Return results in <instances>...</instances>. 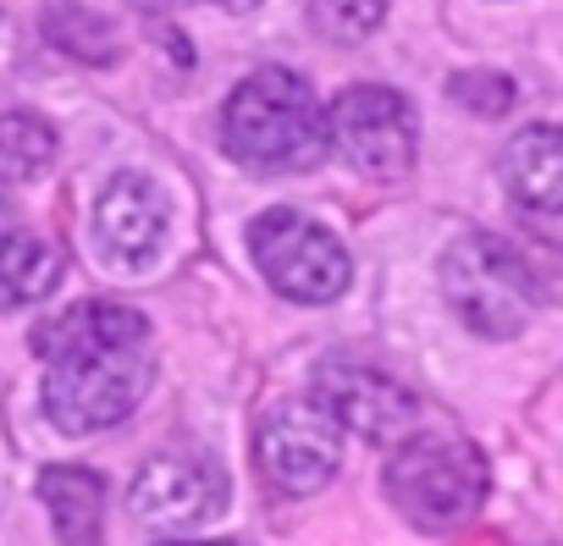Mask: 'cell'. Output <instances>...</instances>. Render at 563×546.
Masks as SVG:
<instances>
[{
    "label": "cell",
    "mask_w": 563,
    "mask_h": 546,
    "mask_svg": "<svg viewBox=\"0 0 563 546\" xmlns=\"http://www.w3.org/2000/svg\"><path fill=\"white\" fill-rule=\"evenodd\" d=\"M45 414L62 436H95L122 425L155 381L150 321L128 304L89 299L40 332Z\"/></svg>",
    "instance_id": "1"
},
{
    "label": "cell",
    "mask_w": 563,
    "mask_h": 546,
    "mask_svg": "<svg viewBox=\"0 0 563 546\" xmlns=\"http://www.w3.org/2000/svg\"><path fill=\"white\" fill-rule=\"evenodd\" d=\"M221 144L254 171H299L327 149V122L310 83L288 67L249 73L221 105Z\"/></svg>",
    "instance_id": "2"
},
{
    "label": "cell",
    "mask_w": 563,
    "mask_h": 546,
    "mask_svg": "<svg viewBox=\"0 0 563 546\" xmlns=\"http://www.w3.org/2000/svg\"><path fill=\"white\" fill-rule=\"evenodd\" d=\"M387 497L420 530H453L486 502V458L459 431H409L387 458Z\"/></svg>",
    "instance_id": "3"
},
{
    "label": "cell",
    "mask_w": 563,
    "mask_h": 546,
    "mask_svg": "<svg viewBox=\"0 0 563 546\" xmlns=\"http://www.w3.org/2000/svg\"><path fill=\"white\" fill-rule=\"evenodd\" d=\"M442 293L453 304V315L492 343H508L530 326L541 288L530 277V265L514 243H503L497 232H470L448 248L442 259Z\"/></svg>",
    "instance_id": "4"
},
{
    "label": "cell",
    "mask_w": 563,
    "mask_h": 546,
    "mask_svg": "<svg viewBox=\"0 0 563 546\" xmlns=\"http://www.w3.org/2000/svg\"><path fill=\"white\" fill-rule=\"evenodd\" d=\"M249 248H254V265L265 270V282L282 299H299V304H332V299H343V288L354 277L349 248L321 221H310L299 210H265L249 226Z\"/></svg>",
    "instance_id": "5"
},
{
    "label": "cell",
    "mask_w": 563,
    "mask_h": 546,
    "mask_svg": "<svg viewBox=\"0 0 563 546\" xmlns=\"http://www.w3.org/2000/svg\"><path fill=\"white\" fill-rule=\"evenodd\" d=\"M254 464L276 491L310 497L343 464V425L327 414V403L316 392L310 398H282L254 431Z\"/></svg>",
    "instance_id": "6"
},
{
    "label": "cell",
    "mask_w": 563,
    "mask_h": 546,
    "mask_svg": "<svg viewBox=\"0 0 563 546\" xmlns=\"http://www.w3.org/2000/svg\"><path fill=\"white\" fill-rule=\"evenodd\" d=\"M327 138L332 149L371 182H398L415 166V111L404 105V94L382 89V83H354L332 100Z\"/></svg>",
    "instance_id": "7"
},
{
    "label": "cell",
    "mask_w": 563,
    "mask_h": 546,
    "mask_svg": "<svg viewBox=\"0 0 563 546\" xmlns=\"http://www.w3.org/2000/svg\"><path fill=\"white\" fill-rule=\"evenodd\" d=\"M128 502H133V513L144 524L194 530V524H205V519H216L227 508V475L205 453H155L139 469Z\"/></svg>",
    "instance_id": "8"
},
{
    "label": "cell",
    "mask_w": 563,
    "mask_h": 546,
    "mask_svg": "<svg viewBox=\"0 0 563 546\" xmlns=\"http://www.w3.org/2000/svg\"><path fill=\"white\" fill-rule=\"evenodd\" d=\"M316 398L327 403V414L343 431H360L371 442H404L415 431V398L398 381H387L382 370H371V365H354V359L349 365L343 359L321 365Z\"/></svg>",
    "instance_id": "9"
},
{
    "label": "cell",
    "mask_w": 563,
    "mask_h": 546,
    "mask_svg": "<svg viewBox=\"0 0 563 546\" xmlns=\"http://www.w3.org/2000/svg\"><path fill=\"white\" fill-rule=\"evenodd\" d=\"M503 188L530 221L541 243H558V210H563V138L552 122L519 127L503 149Z\"/></svg>",
    "instance_id": "10"
},
{
    "label": "cell",
    "mask_w": 563,
    "mask_h": 546,
    "mask_svg": "<svg viewBox=\"0 0 563 546\" xmlns=\"http://www.w3.org/2000/svg\"><path fill=\"white\" fill-rule=\"evenodd\" d=\"M95 237H100V248L111 259L144 265L161 248V237H166V199H161V188L144 171L111 177L100 204H95Z\"/></svg>",
    "instance_id": "11"
},
{
    "label": "cell",
    "mask_w": 563,
    "mask_h": 546,
    "mask_svg": "<svg viewBox=\"0 0 563 546\" xmlns=\"http://www.w3.org/2000/svg\"><path fill=\"white\" fill-rule=\"evenodd\" d=\"M40 502L56 524L62 546H100V519H106V480L78 464H51L40 475Z\"/></svg>",
    "instance_id": "12"
},
{
    "label": "cell",
    "mask_w": 563,
    "mask_h": 546,
    "mask_svg": "<svg viewBox=\"0 0 563 546\" xmlns=\"http://www.w3.org/2000/svg\"><path fill=\"white\" fill-rule=\"evenodd\" d=\"M62 282V254L40 237H0V310H23Z\"/></svg>",
    "instance_id": "13"
},
{
    "label": "cell",
    "mask_w": 563,
    "mask_h": 546,
    "mask_svg": "<svg viewBox=\"0 0 563 546\" xmlns=\"http://www.w3.org/2000/svg\"><path fill=\"white\" fill-rule=\"evenodd\" d=\"M45 34H51L56 51H67V56L89 62V67H111L117 51H122L117 29L100 12L78 7V0H51V7H45Z\"/></svg>",
    "instance_id": "14"
},
{
    "label": "cell",
    "mask_w": 563,
    "mask_h": 546,
    "mask_svg": "<svg viewBox=\"0 0 563 546\" xmlns=\"http://www.w3.org/2000/svg\"><path fill=\"white\" fill-rule=\"evenodd\" d=\"M56 160V133L45 116L34 111H7L0 116V177L7 182H29Z\"/></svg>",
    "instance_id": "15"
},
{
    "label": "cell",
    "mask_w": 563,
    "mask_h": 546,
    "mask_svg": "<svg viewBox=\"0 0 563 546\" xmlns=\"http://www.w3.org/2000/svg\"><path fill=\"white\" fill-rule=\"evenodd\" d=\"M310 23L327 40L360 45V40H371L387 23V0H310Z\"/></svg>",
    "instance_id": "16"
},
{
    "label": "cell",
    "mask_w": 563,
    "mask_h": 546,
    "mask_svg": "<svg viewBox=\"0 0 563 546\" xmlns=\"http://www.w3.org/2000/svg\"><path fill=\"white\" fill-rule=\"evenodd\" d=\"M453 100L464 111H475V116H508L514 100H519V89L503 73H459L453 78Z\"/></svg>",
    "instance_id": "17"
},
{
    "label": "cell",
    "mask_w": 563,
    "mask_h": 546,
    "mask_svg": "<svg viewBox=\"0 0 563 546\" xmlns=\"http://www.w3.org/2000/svg\"><path fill=\"white\" fill-rule=\"evenodd\" d=\"M216 7H227V12H249L254 0H216Z\"/></svg>",
    "instance_id": "18"
},
{
    "label": "cell",
    "mask_w": 563,
    "mask_h": 546,
    "mask_svg": "<svg viewBox=\"0 0 563 546\" xmlns=\"http://www.w3.org/2000/svg\"><path fill=\"white\" fill-rule=\"evenodd\" d=\"M172 546H238V541H172Z\"/></svg>",
    "instance_id": "19"
},
{
    "label": "cell",
    "mask_w": 563,
    "mask_h": 546,
    "mask_svg": "<svg viewBox=\"0 0 563 546\" xmlns=\"http://www.w3.org/2000/svg\"><path fill=\"white\" fill-rule=\"evenodd\" d=\"M7 221H12V204H7V199H0V232H7Z\"/></svg>",
    "instance_id": "20"
}]
</instances>
